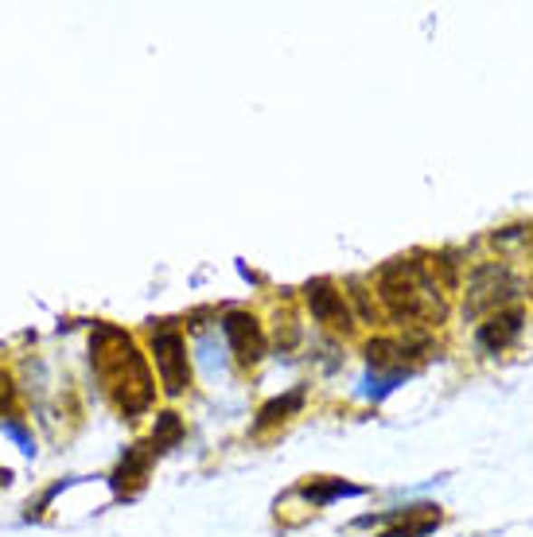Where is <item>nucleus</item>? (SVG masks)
<instances>
[{
	"label": "nucleus",
	"mask_w": 533,
	"mask_h": 537,
	"mask_svg": "<svg viewBox=\"0 0 533 537\" xmlns=\"http://www.w3.org/2000/svg\"><path fill=\"white\" fill-rule=\"evenodd\" d=\"M90 366H94L101 389H106V398L113 401V409L121 417L133 421V417L152 409L156 382L128 331H121L113 323H98L94 335H90Z\"/></svg>",
	"instance_id": "obj_1"
},
{
	"label": "nucleus",
	"mask_w": 533,
	"mask_h": 537,
	"mask_svg": "<svg viewBox=\"0 0 533 537\" xmlns=\"http://www.w3.org/2000/svg\"><path fill=\"white\" fill-rule=\"evenodd\" d=\"M378 292L389 320L401 327H433L448 316L444 292L417 257H397L378 273Z\"/></svg>",
	"instance_id": "obj_2"
},
{
	"label": "nucleus",
	"mask_w": 533,
	"mask_h": 537,
	"mask_svg": "<svg viewBox=\"0 0 533 537\" xmlns=\"http://www.w3.org/2000/svg\"><path fill=\"white\" fill-rule=\"evenodd\" d=\"M148 347H152L156 370H160L164 394L167 398H179L191 386V359H187V339H184V331L172 327V323H152Z\"/></svg>",
	"instance_id": "obj_3"
},
{
	"label": "nucleus",
	"mask_w": 533,
	"mask_h": 537,
	"mask_svg": "<svg viewBox=\"0 0 533 537\" xmlns=\"http://www.w3.org/2000/svg\"><path fill=\"white\" fill-rule=\"evenodd\" d=\"M223 335L226 343L233 350V359H238L242 366H257L265 359V327L257 323V316H250V312H226L223 316Z\"/></svg>",
	"instance_id": "obj_4"
},
{
	"label": "nucleus",
	"mask_w": 533,
	"mask_h": 537,
	"mask_svg": "<svg viewBox=\"0 0 533 537\" xmlns=\"http://www.w3.org/2000/svg\"><path fill=\"white\" fill-rule=\"evenodd\" d=\"M514 292H518V281L502 265H479L471 273V284H467V312L475 316L483 308H499Z\"/></svg>",
	"instance_id": "obj_5"
},
{
	"label": "nucleus",
	"mask_w": 533,
	"mask_h": 537,
	"mask_svg": "<svg viewBox=\"0 0 533 537\" xmlns=\"http://www.w3.org/2000/svg\"><path fill=\"white\" fill-rule=\"evenodd\" d=\"M304 300H308L311 316H316L323 327H331V331H350V327H355L343 292H339V288H335L331 281H311V284L304 288Z\"/></svg>",
	"instance_id": "obj_6"
},
{
	"label": "nucleus",
	"mask_w": 533,
	"mask_h": 537,
	"mask_svg": "<svg viewBox=\"0 0 533 537\" xmlns=\"http://www.w3.org/2000/svg\"><path fill=\"white\" fill-rule=\"evenodd\" d=\"M152 460H156L152 444H133V448H125L121 464L113 467V491H117V499H133V494L145 491V483L152 475Z\"/></svg>",
	"instance_id": "obj_7"
},
{
	"label": "nucleus",
	"mask_w": 533,
	"mask_h": 537,
	"mask_svg": "<svg viewBox=\"0 0 533 537\" xmlns=\"http://www.w3.org/2000/svg\"><path fill=\"white\" fill-rule=\"evenodd\" d=\"M522 320H526V312L522 308H506V312H495L487 323H479V331H475V339H479V347L483 350H506L514 343L518 335H522Z\"/></svg>",
	"instance_id": "obj_8"
},
{
	"label": "nucleus",
	"mask_w": 533,
	"mask_h": 537,
	"mask_svg": "<svg viewBox=\"0 0 533 537\" xmlns=\"http://www.w3.org/2000/svg\"><path fill=\"white\" fill-rule=\"evenodd\" d=\"M401 522L394 530H385L382 537H424V533H433L440 526V510L436 506H413L405 510V514H397Z\"/></svg>",
	"instance_id": "obj_9"
},
{
	"label": "nucleus",
	"mask_w": 533,
	"mask_h": 537,
	"mask_svg": "<svg viewBox=\"0 0 533 537\" xmlns=\"http://www.w3.org/2000/svg\"><path fill=\"white\" fill-rule=\"evenodd\" d=\"M304 386H296L292 389V394H284V398H277V401H269L265 405V409L262 413H257V432H262V428H272V425H281V421H289V417L296 413V409H300V405H304Z\"/></svg>",
	"instance_id": "obj_10"
},
{
	"label": "nucleus",
	"mask_w": 533,
	"mask_h": 537,
	"mask_svg": "<svg viewBox=\"0 0 533 537\" xmlns=\"http://www.w3.org/2000/svg\"><path fill=\"white\" fill-rule=\"evenodd\" d=\"M300 494L311 499L316 506H328L331 499H339V494H362V487H350V483H343V479H311V483L300 487Z\"/></svg>",
	"instance_id": "obj_11"
},
{
	"label": "nucleus",
	"mask_w": 533,
	"mask_h": 537,
	"mask_svg": "<svg viewBox=\"0 0 533 537\" xmlns=\"http://www.w3.org/2000/svg\"><path fill=\"white\" fill-rule=\"evenodd\" d=\"M184 440V421L179 413H160L156 417V428H152V452H167Z\"/></svg>",
	"instance_id": "obj_12"
},
{
	"label": "nucleus",
	"mask_w": 533,
	"mask_h": 537,
	"mask_svg": "<svg viewBox=\"0 0 533 537\" xmlns=\"http://www.w3.org/2000/svg\"><path fill=\"white\" fill-rule=\"evenodd\" d=\"M12 409H16V382L8 370H0V421H8Z\"/></svg>",
	"instance_id": "obj_13"
},
{
	"label": "nucleus",
	"mask_w": 533,
	"mask_h": 537,
	"mask_svg": "<svg viewBox=\"0 0 533 537\" xmlns=\"http://www.w3.org/2000/svg\"><path fill=\"white\" fill-rule=\"evenodd\" d=\"M8 479H12V471H8V467H0V487H8Z\"/></svg>",
	"instance_id": "obj_14"
}]
</instances>
